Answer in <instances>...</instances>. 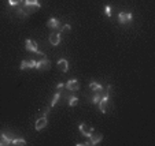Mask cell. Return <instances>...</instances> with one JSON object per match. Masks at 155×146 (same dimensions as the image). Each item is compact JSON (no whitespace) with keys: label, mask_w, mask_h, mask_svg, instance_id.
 I'll return each instance as SVG.
<instances>
[{"label":"cell","mask_w":155,"mask_h":146,"mask_svg":"<svg viewBox=\"0 0 155 146\" xmlns=\"http://www.w3.org/2000/svg\"><path fill=\"white\" fill-rule=\"evenodd\" d=\"M35 68L38 70V71H47V70L51 68V61L48 60L47 57H43L41 60L36 61V67Z\"/></svg>","instance_id":"obj_2"},{"label":"cell","mask_w":155,"mask_h":146,"mask_svg":"<svg viewBox=\"0 0 155 146\" xmlns=\"http://www.w3.org/2000/svg\"><path fill=\"white\" fill-rule=\"evenodd\" d=\"M69 107H74L78 102V97H76V96H71V97H69Z\"/></svg>","instance_id":"obj_19"},{"label":"cell","mask_w":155,"mask_h":146,"mask_svg":"<svg viewBox=\"0 0 155 146\" xmlns=\"http://www.w3.org/2000/svg\"><path fill=\"white\" fill-rule=\"evenodd\" d=\"M11 145H19V146H25L26 145V141L22 139V138H12Z\"/></svg>","instance_id":"obj_17"},{"label":"cell","mask_w":155,"mask_h":146,"mask_svg":"<svg viewBox=\"0 0 155 146\" xmlns=\"http://www.w3.org/2000/svg\"><path fill=\"white\" fill-rule=\"evenodd\" d=\"M97 104H99L100 112H102V113H106V111H107V105H108V97H103Z\"/></svg>","instance_id":"obj_12"},{"label":"cell","mask_w":155,"mask_h":146,"mask_svg":"<svg viewBox=\"0 0 155 146\" xmlns=\"http://www.w3.org/2000/svg\"><path fill=\"white\" fill-rule=\"evenodd\" d=\"M25 49H26L28 52H32V53H36V55L43 56V52H40V51L37 49V44H36L33 40H30V38L25 40Z\"/></svg>","instance_id":"obj_1"},{"label":"cell","mask_w":155,"mask_h":146,"mask_svg":"<svg viewBox=\"0 0 155 146\" xmlns=\"http://www.w3.org/2000/svg\"><path fill=\"white\" fill-rule=\"evenodd\" d=\"M102 88H103V86L100 85V83H97V82H91V83H89V89H91V90H94V92L100 90Z\"/></svg>","instance_id":"obj_18"},{"label":"cell","mask_w":155,"mask_h":146,"mask_svg":"<svg viewBox=\"0 0 155 146\" xmlns=\"http://www.w3.org/2000/svg\"><path fill=\"white\" fill-rule=\"evenodd\" d=\"M78 129H80V131H81V134L85 135V137H88V138L94 134V127L88 126V124H85V123H81Z\"/></svg>","instance_id":"obj_4"},{"label":"cell","mask_w":155,"mask_h":146,"mask_svg":"<svg viewBox=\"0 0 155 146\" xmlns=\"http://www.w3.org/2000/svg\"><path fill=\"white\" fill-rule=\"evenodd\" d=\"M102 139H103V135L102 134H96V135H94L92 134L91 137H89V141L88 142H85V145H97L99 142H102Z\"/></svg>","instance_id":"obj_9"},{"label":"cell","mask_w":155,"mask_h":146,"mask_svg":"<svg viewBox=\"0 0 155 146\" xmlns=\"http://www.w3.org/2000/svg\"><path fill=\"white\" fill-rule=\"evenodd\" d=\"M58 66H59V68H61V71H63V73H68L69 71V61L66 60V59H61V60L58 61Z\"/></svg>","instance_id":"obj_13"},{"label":"cell","mask_w":155,"mask_h":146,"mask_svg":"<svg viewBox=\"0 0 155 146\" xmlns=\"http://www.w3.org/2000/svg\"><path fill=\"white\" fill-rule=\"evenodd\" d=\"M71 30V26L70 25H62V27H61V32H70Z\"/></svg>","instance_id":"obj_21"},{"label":"cell","mask_w":155,"mask_h":146,"mask_svg":"<svg viewBox=\"0 0 155 146\" xmlns=\"http://www.w3.org/2000/svg\"><path fill=\"white\" fill-rule=\"evenodd\" d=\"M12 138H14V137H12L10 132L2 134V135H0V145H11Z\"/></svg>","instance_id":"obj_11"},{"label":"cell","mask_w":155,"mask_h":146,"mask_svg":"<svg viewBox=\"0 0 155 146\" xmlns=\"http://www.w3.org/2000/svg\"><path fill=\"white\" fill-rule=\"evenodd\" d=\"M21 3H24V0H8V4L10 6H14V7L19 6Z\"/></svg>","instance_id":"obj_20"},{"label":"cell","mask_w":155,"mask_h":146,"mask_svg":"<svg viewBox=\"0 0 155 146\" xmlns=\"http://www.w3.org/2000/svg\"><path fill=\"white\" fill-rule=\"evenodd\" d=\"M133 19V14L130 12H120L118 14V22L120 23H129Z\"/></svg>","instance_id":"obj_5"},{"label":"cell","mask_w":155,"mask_h":146,"mask_svg":"<svg viewBox=\"0 0 155 146\" xmlns=\"http://www.w3.org/2000/svg\"><path fill=\"white\" fill-rule=\"evenodd\" d=\"M61 97H62V93H61V90H58L55 94H54V98H52V101H51V108L56 105V102L59 101V98H61Z\"/></svg>","instance_id":"obj_16"},{"label":"cell","mask_w":155,"mask_h":146,"mask_svg":"<svg viewBox=\"0 0 155 146\" xmlns=\"http://www.w3.org/2000/svg\"><path fill=\"white\" fill-rule=\"evenodd\" d=\"M102 89H100V90H96L94 93V96L91 97V102H92V104H97V102L102 100Z\"/></svg>","instance_id":"obj_14"},{"label":"cell","mask_w":155,"mask_h":146,"mask_svg":"<svg viewBox=\"0 0 155 146\" xmlns=\"http://www.w3.org/2000/svg\"><path fill=\"white\" fill-rule=\"evenodd\" d=\"M36 60H22L19 66V70H28V68H35Z\"/></svg>","instance_id":"obj_10"},{"label":"cell","mask_w":155,"mask_h":146,"mask_svg":"<svg viewBox=\"0 0 155 146\" xmlns=\"http://www.w3.org/2000/svg\"><path fill=\"white\" fill-rule=\"evenodd\" d=\"M66 89L70 92H76L80 89V82L77 81V79H70V81H68V83H66Z\"/></svg>","instance_id":"obj_7"},{"label":"cell","mask_w":155,"mask_h":146,"mask_svg":"<svg viewBox=\"0 0 155 146\" xmlns=\"http://www.w3.org/2000/svg\"><path fill=\"white\" fill-rule=\"evenodd\" d=\"M24 3L26 4V6H30V7H35V8H40L41 7V3L38 2V0H24Z\"/></svg>","instance_id":"obj_15"},{"label":"cell","mask_w":155,"mask_h":146,"mask_svg":"<svg viewBox=\"0 0 155 146\" xmlns=\"http://www.w3.org/2000/svg\"><path fill=\"white\" fill-rule=\"evenodd\" d=\"M62 41V37H61V33L59 32H54L50 34V44L52 45H59Z\"/></svg>","instance_id":"obj_8"},{"label":"cell","mask_w":155,"mask_h":146,"mask_svg":"<svg viewBox=\"0 0 155 146\" xmlns=\"http://www.w3.org/2000/svg\"><path fill=\"white\" fill-rule=\"evenodd\" d=\"M47 26L50 27L51 30H54V32H59V33H61L62 25H61V22H59L56 18H50V19H48V22H47Z\"/></svg>","instance_id":"obj_3"},{"label":"cell","mask_w":155,"mask_h":146,"mask_svg":"<svg viewBox=\"0 0 155 146\" xmlns=\"http://www.w3.org/2000/svg\"><path fill=\"white\" fill-rule=\"evenodd\" d=\"M47 123H48L47 116H41L38 120H36V124H35L36 131H40V130L45 129V127H47Z\"/></svg>","instance_id":"obj_6"},{"label":"cell","mask_w":155,"mask_h":146,"mask_svg":"<svg viewBox=\"0 0 155 146\" xmlns=\"http://www.w3.org/2000/svg\"><path fill=\"white\" fill-rule=\"evenodd\" d=\"M104 14H106V17H111V7L106 6L104 7Z\"/></svg>","instance_id":"obj_22"},{"label":"cell","mask_w":155,"mask_h":146,"mask_svg":"<svg viewBox=\"0 0 155 146\" xmlns=\"http://www.w3.org/2000/svg\"><path fill=\"white\" fill-rule=\"evenodd\" d=\"M63 88H64V83H58V86H56V90H62Z\"/></svg>","instance_id":"obj_23"}]
</instances>
